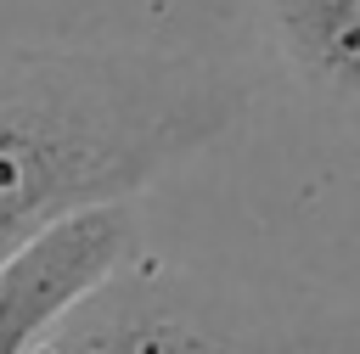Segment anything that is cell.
<instances>
[{"label": "cell", "mask_w": 360, "mask_h": 354, "mask_svg": "<svg viewBox=\"0 0 360 354\" xmlns=\"http://www.w3.org/2000/svg\"><path fill=\"white\" fill-rule=\"evenodd\" d=\"M248 90L174 51H6L0 56V264L51 225L129 202L197 157Z\"/></svg>", "instance_id": "cell-1"}, {"label": "cell", "mask_w": 360, "mask_h": 354, "mask_svg": "<svg viewBox=\"0 0 360 354\" xmlns=\"http://www.w3.org/2000/svg\"><path fill=\"white\" fill-rule=\"evenodd\" d=\"M281 56L326 96H360V0H270Z\"/></svg>", "instance_id": "cell-4"}, {"label": "cell", "mask_w": 360, "mask_h": 354, "mask_svg": "<svg viewBox=\"0 0 360 354\" xmlns=\"http://www.w3.org/2000/svg\"><path fill=\"white\" fill-rule=\"evenodd\" d=\"M135 253L129 202L73 214L34 236L17 258L0 264V354H28L79 298H90Z\"/></svg>", "instance_id": "cell-3"}, {"label": "cell", "mask_w": 360, "mask_h": 354, "mask_svg": "<svg viewBox=\"0 0 360 354\" xmlns=\"http://www.w3.org/2000/svg\"><path fill=\"white\" fill-rule=\"evenodd\" d=\"M28 354H309V337L219 287H191L163 270H112Z\"/></svg>", "instance_id": "cell-2"}]
</instances>
